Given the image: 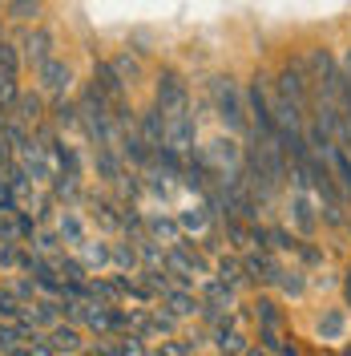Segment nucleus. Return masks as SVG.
Here are the masks:
<instances>
[{"instance_id":"nucleus-1","label":"nucleus","mask_w":351,"mask_h":356,"mask_svg":"<svg viewBox=\"0 0 351 356\" xmlns=\"http://www.w3.org/2000/svg\"><path fill=\"white\" fill-rule=\"evenodd\" d=\"M206 106L214 110V118L222 122V130H230V134H246L250 130L242 86L230 77V73H214V77L206 81Z\"/></svg>"},{"instance_id":"nucleus-2","label":"nucleus","mask_w":351,"mask_h":356,"mask_svg":"<svg viewBox=\"0 0 351 356\" xmlns=\"http://www.w3.org/2000/svg\"><path fill=\"white\" fill-rule=\"evenodd\" d=\"M198 154H202V162L210 166V175L219 182L222 178H234L242 170V142H239V134H230V130H222L206 146H198Z\"/></svg>"},{"instance_id":"nucleus-3","label":"nucleus","mask_w":351,"mask_h":356,"mask_svg":"<svg viewBox=\"0 0 351 356\" xmlns=\"http://www.w3.org/2000/svg\"><path fill=\"white\" fill-rule=\"evenodd\" d=\"M154 106L166 118L190 110V86H186V77L178 69H157L154 73Z\"/></svg>"},{"instance_id":"nucleus-4","label":"nucleus","mask_w":351,"mask_h":356,"mask_svg":"<svg viewBox=\"0 0 351 356\" xmlns=\"http://www.w3.org/2000/svg\"><path fill=\"white\" fill-rule=\"evenodd\" d=\"M17 49H21L24 69H37L44 57H53V53H57V37H53V29H44L41 21H37V24H24L21 37H17Z\"/></svg>"},{"instance_id":"nucleus-5","label":"nucleus","mask_w":351,"mask_h":356,"mask_svg":"<svg viewBox=\"0 0 351 356\" xmlns=\"http://www.w3.org/2000/svg\"><path fill=\"white\" fill-rule=\"evenodd\" d=\"M33 77H37V89H41L44 97H61V93H69V86L77 81V73H73V65H69L61 53H53V57H44L41 65L33 69Z\"/></svg>"},{"instance_id":"nucleus-6","label":"nucleus","mask_w":351,"mask_h":356,"mask_svg":"<svg viewBox=\"0 0 351 356\" xmlns=\"http://www.w3.org/2000/svg\"><path fill=\"white\" fill-rule=\"evenodd\" d=\"M242 255V271H246V284H259V288H271L275 284V275H279V251H271V247H246L239 251Z\"/></svg>"},{"instance_id":"nucleus-7","label":"nucleus","mask_w":351,"mask_h":356,"mask_svg":"<svg viewBox=\"0 0 351 356\" xmlns=\"http://www.w3.org/2000/svg\"><path fill=\"white\" fill-rule=\"evenodd\" d=\"M166 146L178 150V154H190L198 146V118H194V106L190 110L166 118Z\"/></svg>"},{"instance_id":"nucleus-8","label":"nucleus","mask_w":351,"mask_h":356,"mask_svg":"<svg viewBox=\"0 0 351 356\" xmlns=\"http://www.w3.org/2000/svg\"><path fill=\"white\" fill-rule=\"evenodd\" d=\"M53 227L61 231V239H65V247L73 251V247L81 243L89 235V222H85V211H81V202H61L57 207V219H53Z\"/></svg>"},{"instance_id":"nucleus-9","label":"nucleus","mask_w":351,"mask_h":356,"mask_svg":"<svg viewBox=\"0 0 351 356\" xmlns=\"http://www.w3.org/2000/svg\"><path fill=\"white\" fill-rule=\"evenodd\" d=\"M291 222H295V235H303L311 239L315 231H319V207L311 199V191H291Z\"/></svg>"},{"instance_id":"nucleus-10","label":"nucleus","mask_w":351,"mask_h":356,"mask_svg":"<svg viewBox=\"0 0 351 356\" xmlns=\"http://www.w3.org/2000/svg\"><path fill=\"white\" fill-rule=\"evenodd\" d=\"M17 162L28 170V178H33L37 186H49V182H53V162H49V154H44V146L37 138H28L21 150H17Z\"/></svg>"},{"instance_id":"nucleus-11","label":"nucleus","mask_w":351,"mask_h":356,"mask_svg":"<svg viewBox=\"0 0 351 356\" xmlns=\"http://www.w3.org/2000/svg\"><path fill=\"white\" fill-rule=\"evenodd\" d=\"M93 175H97L101 186L117 191V182H121V175H126V158H121V150H113V146H93Z\"/></svg>"},{"instance_id":"nucleus-12","label":"nucleus","mask_w":351,"mask_h":356,"mask_svg":"<svg viewBox=\"0 0 351 356\" xmlns=\"http://www.w3.org/2000/svg\"><path fill=\"white\" fill-rule=\"evenodd\" d=\"M44 336H49V348H53V356L57 353H85V328L81 324H73V320H57L53 328H44Z\"/></svg>"},{"instance_id":"nucleus-13","label":"nucleus","mask_w":351,"mask_h":356,"mask_svg":"<svg viewBox=\"0 0 351 356\" xmlns=\"http://www.w3.org/2000/svg\"><path fill=\"white\" fill-rule=\"evenodd\" d=\"M89 81H93V86L110 97V106H117V102H130V86L117 77L113 61H93V77H89Z\"/></svg>"},{"instance_id":"nucleus-14","label":"nucleus","mask_w":351,"mask_h":356,"mask_svg":"<svg viewBox=\"0 0 351 356\" xmlns=\"http://www.w3.org/2000/svg\"><path fill=\"white\" fill-rule=\"evenodd\" d=\"M271 288L279 291L283 300H303V291L311 288V275H307V267L303 264H291V267H279V275H275V284Z\"/></svg>"},{"instance_id":"nucleus-15","label":"nucleus","mask_w":351,"mask_h":356,"mask_svg":"<svg viewBox=\"0 0 351 356\" xmlns=\"http://www.w3.org/2000/svg\"><path fill=\"white\" fill-rule=\"evenodd\" d=\"M12 118H21L24 126H37V122H44L49 118V97H44L41 89H21V97H17V106H12Z\"/></svg>"},{"instance_id":"nucleus-16","label":"nucleus","mask_w":351,"mask_h":356,"mask_svg":"<svg viewBox=\"0 0 351 356\" xmlns=\"http://www.w3.org/2000/svg\"><path fill=\"white\" fill-rule=\"evenodd\" d=\"M157 304L170 312V316L186 320V316H198V308H202V296H198L194 288H182V284H174L170 291H162V300H157Z\"/></svg>"},{"instance_id":"nucleus-17","label":"nucleus","mask_w":351,"mask_h":356,"mask_svg":"<svg viewBox=\"0 0 351 356\" xmlns=\"http://www.w3.org/2000/svg\"><path fill=\"white\" fill-rule=\"evenodd\" d=\"M73 251H77V259L89 267V275H93V271H110V267H113V259H110V239L85 235V239L73 247Z\"/></svg>"},{"instance_id":"nucleus-18","label":"nucleus","mask_w":351,"mask_h":356,"mask_svg":"<svg viewBox=\"0 0 351 356\" xmlns=\"http://www.w3.org/2000/svg\"><path fill=\"white\" fill-rule=\"evenodd\" d=\"M81 328L93 336H113V304H105V300H85Z\"/></svg>"},{"instance_id":"nucleus-19","label":"nucleus","mask_w":351,"mask_h":356,"mask_svg":"<svg viewBox=\"0 0 351 356\" xmlns=\"http://www.w3.org/2000/svg\"><path fill=\"white\" fill-rule=\"evenodd\" d=\"M49 122H53L61 134L81 130V110H77V97H69V93H61V97H49Z\"/></svg>"},{"instance_id":"nucleus-20","label":"nucleus","mask_w":351,"mask_h":356,"mask_svg":"<svg viewBox=\"0 0 351 356\" xmlns=\"http://www.w3.org/2000/svg\"><path fill=\"white\" fill-rule=\"evenodd\" d=\"M137 134L150 142V150H157V146H166V113L157 110L154 102L146 106V110H137Z\"/></svg>"},{"instance_id":"nucleus-21","label":"nucleus","mask_w":351,"mask_h":356,"mask_svg":"<svg viewBox=\"0 0 351 356\" xmlns=\"http://www.w3.org/2000/svg\"><path fill=\"white\" fill-rule=\"evenodd\" d=\"M198 296H202V304L222 308V312H234V300H239V291L226 288L219 275H202V288H198Z\"/></svg>"},{"instance_id":"nucleus-22","label":"nucleus","mask_w":351,"mask_h":356,"mask_svg":"<svg viewBox=\"0 0 351 356\" xmlns=\"http://www.w3.org/2000/svg\"><path fill=\"white\" fill-rule=\"evenodd\" d=\"M110 61H113V69H117V77L130 89L146 81V65H142V53H137V49H117Z\"/></svg>"},{"instance_id":"nucleus-23","label":"nucleus","mask_w":351,"mask_h":356,"mask_svg":"<svg viewBox=\"0 0 351 356\" xmlns=\"http://www.w3.org/2000/svg\"><path fill=\"white\" fill-rule=\"evenodd\" d=\"M110 259H113L117 271H137V267H142L137 239H133V235H113V239H110Z\"/></svg>"},{"instance_id":"nucleus-24","label":"nucleus","mask_w":351,"mask_h":356,"mask_svg":"<svg viewBox=\"0 0 351 356\" xmlns=\"http://www.w3.org/2000/svg\"><path fill=\"white\" fill-rule=\"evenodd\" d=\"M146 235H150V239H157L162 247H170L178 235H182V222H178V215L150 211V215H146Z\"/></svg>"},{"instance_id":"nucleus-25","label":"nucleus","mask_w":351,"mask_h":356,"mask_svg":"<svg viewBox=\"0 0 351 356\" xmlns=\"http://www.w3.org/2000/svg\"><path fill=\"white\" fill-rule=\"evenodd\" d=\"M319 340H348V308H323L315 320Z\"/></svg>"},{"instance_id":"nucleus-26","label":"nucleus","mask_w":351,"mask_h":356,"mask_svg":"<svg viewBox=\"0 0 351 356\" xmlns=\"http://www.w3.org/2000/svg\"><path fill=\"white\" fill-rule=\"evenodd\" d=\"M4 17L12 24H37L44 17V0H4Z\"/></svg>"},{"instance_id":"nucleus-27","label":"nucleus","mask_w":351,"mask_h":356,"mask_svg":"<svg viewBox=\"0 0 351 356\" xmlns=\"http://www.w3.org/2000/svg\"><path fill=\"white\" fill-rule=\"evenodd\" d=\"M210 275H219L222 284H226V288H246V271H242V255L239 251H234V255H219V264H214V271H210Z\"/></svg>"},{"instance_id":"nucleus-28","label":"nucleus","mask_w":351,"mask_h":356,"mask_svg":"<svg viewBox=\"0 0 351 356\" xmlns=\"http://www.w3.org/2000/svg\"><path fill=\"white\" fill-rule=\"evenodd\" d=\"M28 247H33V251H41V255H49V259H53L57 251H65V239H61V231H57L53 222H41V227H37V235L28 239Z\"/></svg>"},{"instance_id":"nucleus-29","label":"nucleus","mask_w":351,"mask_h":356,"mask_svg":"<svg viewBox=\"0 0 351 356\" xmlns=\"http://www.w3.org/2000/svg\"><path fill=\"white\" fill-rule=\"evenodd\" d=\"M178 222H182V231H186V235H202V231H206V227H210V211H206V202L198 199L194 207H186V211H178Z\"/></svg>"},{"instance_id":"nucleus-30","label":"nucleus","mask_w":351,"mask_h":356,"mask_svg":"<svg viewBox=\"0 0 351 356\" xmlns=\"http://www.w3.org/2000/svg\"><path fill=\"white\" fill-rule=\"evenodd\" d=\"M255 320H259V328H283V308H279V300H275V296H259V300H255Z\"/></svg>"},{"instance_id":"nucleus-31","label":"nucleus","mask_w":351,"mask_h":356,"mask_svg":"<svg viewBox=\"0 0 351 356\" xmlns=\"http://www.w3.org/2000/svg\"><path fill=\"white\" fill-rule=\"evenodd\" d=\"M299 239L303 235H295V231H286V227H266V247L271 251H279V255H295V247H299Z\"/></svg>"},{"instance_id":"nucleus-32","label":"nucleus","mask_w":351,"mask_h":356,"mask_svg":"<svg viewBox=\"0 0 351 356\" xmlns=\"http://www.w3.org/2000/svg\"><path fill=\"white\" fill-rule=\"evenodd\" d=\"M137 255H142V267H166V247L150 235H137Z\"/></svg>"},{"instance_id":"nucleus-33","label":"nucleus","mask_w":351,"mask_h":356,"mask_svg":"<svg viewBox=\"0 0 351 356\" xmlns=\"http://www.w3.org/2000/svg\"><path fill=\"white\" fill-rule=\"evenodd\" d=\"M17 97H21V81H17V73L0 69V110H12Z\"/></svg>"},{"instance_id":"nucleus-34","label":"nucleus","mask_w":351,"mask_h":356,"mask_svg":"<svg viewBox=\"0 0 351 356\" xmlns=\"http://www.w3.org/2000/svg\"><path fill=\"white\" fill-rule=\"evenodd\" d=\"M0 69H8V73H17V77H21V69H24L21 49L12 41H4V37H0Z\"/></svg>"},{"instance_id":"nucleus-35","label":"nucleus","mask_w":351,"mask_h":356,"mask_svg":"<svg viewBox=\"0 0 351 356\" xmlns=\"http://www.w3.org/2000/svg\"><path fill=\"white\" fill-rule=\"evenodd\" d=\"M295 255H299V264H303V267H323V264H327V255H323L319 247L311 243V239H299Z\"/></svg>"},{"instance_id":"nucleus-36","label":"nucleus","mask_w":351,"mask_h":356,"mask_svg":"<svg viewBox=\"0 0 351 356\" xmlns=\"http://www.w3.org/2000/svg\"><path fill=\"white\" fill-rule=\"evenodd\" d=\"M21 308H24L21 300H17L12 291L0 284V320H17V316H21Z\"/></svg>"},{"instance_id":"nucleus-37","label":"nucleus","mask_w":351,"mask_h":356,"mask_svg":"<svg viewBox=\"0 0 351 356\" xmlns=\"http://www.w3.org/2000/svg\"><path fill=\"white\" fill-rule=\"evenodd\" d=\"M339 288H343V304L351 308V267L343 271V280H339Z\"/></svg>"},{"instance_id":"nucleus-38","label":"nucleus","mask_w":351,"mask_h":356,"mask_svg":"<svg viewBox=\"0 0 351 356\" xmlns=\"http://www.w3.org/2000/svg\"><path fill=\"white\" fill-rule=\"evenodd\" d=\"M339 69H343V73H348V77H351V44H348V49H343V57H339Z\"/></svg>"}]
</instances>
